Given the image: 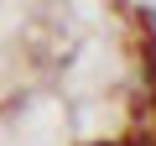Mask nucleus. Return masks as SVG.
Wrapping results in <instances>:
<instances>
[{"label": "nucleus", "instance_id": "1", "mask_svg": "<svg viewBox=\"0 0 156 146\" xmlns=\"http://www.w3.org/2000/svg\"><path fill=\"white\" fill-rule=\"evenodd\" d=\"M146 89H151V110H156V52H151V63H146Z\"/></svg>", "mask_w": 156, "mask_h": 146}]
</instances>
